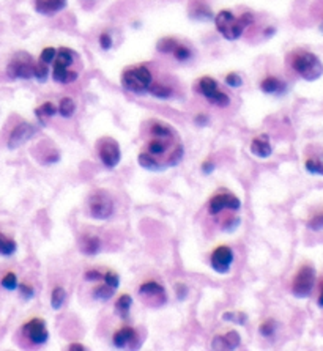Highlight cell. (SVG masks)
<instances>
[{
	"instance_id": "cell-1",
	"label": "cell",
	"mask_w": 323,
	"mask_h": 351,
	"mask_svg": "<svg viewBox=\"0 0 323 351\" xmlns=\"http://www.w3.org/2000/svg\"><path fill=\"white\" fill-rule=\"evenodd\" d=\"M252 21L254 18L251 13H244L236 18L229 10H222V12H219L216 18H214V26H216V30L225 40L233 41V40H238L243 35L244 29L247 26H251Z\"/></svg>"
},
{
	"instance_id": "cell-2",
	"label": "cell",
	"mask_w": 323,
	"mask_h": 351,
	"mask_svg": "<svg viewBox=\"0 0 323 351\" xmlns=\"http://www.w3.org/2000/svg\"><path fill=\"white\" fill-rule=\"evenodd\" d=\"M290 67L306 81H315L323 74V63L315 54L298 51L290 57Z\"/></svg>"
},
{
	"instance_id": "cell-3",
	"label": "cell",
	"mask_w": 323,
	"mask_h": 351,
	"mask_svg": "<svg viewBox=\"0 0 323 351\" xmlns=\"http://www.w3.org/2000/svg\"><path fill=\"white\" fill-rule=\"evenodd\" d=\"M152 84H153V78L147 67H133L125 70L122 74V85L128 92L142 95L148 92Z\"/></svg>"
},
{
	"instance_id": "cell-4",
	"label": "cell",
	"mask_w": 323,
	"mask_h": 351,
	"mask_svg": "<svg viewBox=\"0 0 323 351\" xmlns=\"http://www.w3.org/2000/svg\"><path fill=\"white\" fill-rule=\"evenodd\" d=\"M315 269L312 268L310 265H303L296 274L293 276V282H292V293L293 296L299 299H304L307 296H310L312 290H314V285H315Z\"/></svg>"
},
{
	"instance_id": "cell-5",
	"label": "cell",
	"mask_w": 323,
	"mask_h": 351,
	"mask_svg": "<svg viewBox=\"0 0 323 351\" xmlns=\"http://www.w3.org/2000/svg\"><path fill=\"white\" fill-rule=\"evenodd\" d=\"M35 60L27 52H19L8 63L7 74L12 79H32L35 76Z\"/></svg>"
},
{
	"instance_id": "cell-6",
	"label": "cell",
	"mask_w": 323,
	"mask_h": 351,
	"mask_svg": "<svg viewBox=\"0 0 323 351\" xmlns=\"http://www.w3.org/2000/svg\"><path fill=\"white\" fill-rule=\"evenodd\" d=\"M89 211L93 219L106 221L114 214V200L106 191H95L89 199Z\"/></svg>"
},
{
	"instance_id": "cell-7",
	"label": "cell",
	"mask_w": 323,
	"mask_h": 351,
	"mask_svg": "<svg viewBox=\"0 0 323 351\" xmlns=\"http://www.w3.org/2000/svg\"><path fill=\"white\" fill-rule=\"evenodd\" d=\"M199 92L207 98L210 104L219 106V107H227L230 104V98L227 93L219 90L218 82L205 76L199 81Z\"/></svg>"
},
{
	"instance_id": "cell-8",
	"label": "cell",
	"mask_w": 323,
	"mask_h": 351,
	"mask_svg": "<svg viewBox=\"0 0 323 351\" xmlns=\"http://www.w3.org/2000/svg\"><path fill=\"white\" fill-rule=\"evenodd\" d=\"M98 153H100L101 162L107 169H114L120 164V159H122L120 145H118L114 139H103L100 142Z\"/></svg>"
},
{
	"instance_id": "cell-9",
	"label": "cell",
	"mask_w": 323,
	"mask_h": 351,
	"mask_svg": "<svg viewBox=\"0 0 323 351\" xmlns=\"http://www.w3.org/2000/svg\"><path fill=\"white\" fill-rule=\"evenodd\" d=\"M241 208V202L236 195L233 194H216L213 195L210 199V203H208V211L210 214L216 216L219 214L222 210H232V211H238Z\"/></svg>"
},
{
	"instance_id": "cell-10",
	"label": "cell",
	"mask_w": 323,
	"mask_h": 351,
	"mask_svg": "<svg viewBox=\"0 0 323 351\" xmlns=\"http://www.w3.org/2000/svg\"><path fill=\"white\" fill-rule=\"evenodd\" d=\"M23 331L26 337L35 345H43L49 340V331L46 327L45 320H41V318H34V320L27 321L23 326Z\"/></svg>"
},
{
	"instance_id": "cell-11",
	"label": "cell",
	"mask_w": 323,
	"mask_h": 351,
	"mask_svg": "<svg viewBox=\"0 0 323 351\" xmlns=\"http://www.w3.org/2000/svg\"><path fill=\"white\" fill-rule=\"evenodd\" d=\"M233 250L229 246H219L211 254V268L218 274H227L233 263Z\"/></svg>"
},
{
	"instance_id": "cell-12",
	"label": "cell",
	"mask_w": 323,
	"mask_h": 351,
	"mask_svg": "<svg viewBox=\"0 0 323 351\" xmlns=\"http://www.w3.org/2000/svg\"><path fill=\"white\" fill-rule=\"evenodd\" d=\"M35 134V126L30 125V123H19L13 131L12 134H10V139H8V148H18L21 147L23 144H26V142Z\"/></svg>"
},
{
	"instance_id": "cell-13",
	"label": "cell",
	"mask_w": 323,
	"mask_h": 351,
	"mask_svg": "<svg viewBox=\"0 0 323 351\" xmlns=\"http://www.w3.org/2000/svg\"><path fill=\"white\" fill-rule=\"evenodd\" d=\"M139 294L145 296V298L150 301H156L158 304H164L167 301V294H166L164 287L155 280L142 283L141 287H139Z\"/></svg>"
},
{
	"instance_id": "cell-14",
	"label": "cell",
	"mask_w": 323,
	"mask_h": 351,
	"mask_svg": "<svg viewBox=\"0 0 323 351\" xmlns=\"http://www.w3.org/2000/svg\"><path fill=\"white\" fill-rule=\"evenodd\" d=\"M136 340H137V334H136L134 329L129 327V326H125V327H120L114 334L112 343L117 348H134Z\"/></svg>"
},
{
	"instance_id": "cell-15",
	"label": "cell",
	"mask_w": 323,
	"mask_h": 351,
	"mask_svg": "<svg viewBox=\"0 0 323 351\" xmlns=\"http://www.w3.org/2000/svg\"><path fill=\"white\" fill-rule=\"evenodd\" d=\"M34 7L40 15L52 16L67 7V0H34Z\"/></svg>"
},
{
	"instance_id": "cell-16",
	"label": "cell",
	"mask_w": 323,
	"mask_h": 351,
	"mask_svg": "<svg viewBox=\"0 0 323 351\" xmlns=\"http://www.w3.org/2000/svg\"><path fill=\"white\" fill-rule=\"evenodd\" d=\"M174 137H156V136H152V140L147 144V148L144 150V153H147V155L153 156V158H159L161 155H164V153L167 151L170 142Z\"/></svg>"
},
{
	"instance_id": "cell-17",
	"label": "cell",
	"mask_w": 323,
	"mask_h": 351,
	"mask_svg": "<svg viewBox=\"0 0 323 351\" xmlns=\"http://www.w3.org/2000/svg\"><path fill=\"white\" fill-rule=\"evenodd\" d=\"M251 153L257 158H270L273 153V147L270 144V137L268 136H258L255 139H252L251 142Z\"/></svg>"
},
{
	"instance_id": "cell-18",
	"label": "cell",
	"mask_w": 323,
	"mask_h": 351,
	"mask_svg": "<svg viewBox=\"0 0 323 351\" xmlns=\"http://www.w3.org/2000/svg\"><path fill=\"white\" fill-rule=\"evenodd\" d=\"M240 345V334L236 331H229L225 335H218L213 340L214 349H235Z\"/></svg>"
},
{
	"instance_id": "cell-19",
	"label": "cell",
	"mask_w": 323,
	"mask_h": 351,
	"mask_svg": "<svg viewBox=\"0 0 323 351\" xmlns=\"http://www.w3.org/2000/svg\"><path fill=\"white\" fill-rule=\"evenodd\" d=\"M79 247L81 252L85 255H95L98 254L100 249H101V239L95 235H82L79 239Z\"/></svg>"
},
{
	"instance_id": "cell-20",
	"label": "cell",
	"mask_w": 323,
	"mask_h": 351,
	"mask_svg": "<svg viewBox=\"0 0 323 351\" xmlns=\"http://www.w3.org/2000/svg\"><path fill=\"white\" fill-rule=\"evenodd\" d=\"M78 71H71L67 67H60V65H54L52 70V78L59 84H71L74 81H78Z\"/></svg>"
},
{
	"instance_id": "cell-21",
	"label": "cell",
	"mask_w": 323,
	"mask_h": 351,
	"mask_svg": "<svg viewBox=\"0 0 323 351\" xmlns=\"http://www.w3.org/2000/svg\"><path fill=\"white\" fill-rule=\"evenodd\" d=\"M260 90L268 95H277L285 90V84L281 79L274 78V76H268L260 82Z\"/></svg>"
},
{
	"instance_id": "cell-22",
	"label": "cell",
	"mask_w": 323,
	"mask_h": 351,
	"mask_svg": "<svg viewBox=\"0 0 323 351\" xmlns=\"http://www.w3.org/2000/svg\"><path fill=\"white\" fill-rule=\"evenodd\" d=\"M35 114H37L40 125L45 126L48 123V120L57 114V107H56V104H52V103H45V104H41L40 107L35 109Z\"/></svg>"
},
{
	"instance_id": "cell-23",
	"label": "cell",
	"mask_w": 323,
	"mask_h": 351,
	"mask_svg": "<svg viewBox=\"0 0 323 351\" xmlns=\"http://www.w3.org/2000/svg\"><path fill=\"white\" fill-rule=\"evenodd\" d=\"M304 169L310 175H318L323 177V156H312L304 161Z\"/></svg>"
},
{
	"instance_id": "cell-24",
	"label": "cell",
	"mask_w": 323,
	"mask_h": 351,
	"mask_svg": "<svg viewBox=\"0 0 323 351\" xmlns=\"http://www.w3.org/2000/svg\"><path fill=\"white\" fill-rule=\"evenodd\" d=\"M139 164H141V166H142L144 169L152 170V172H159V170L164 169L163 166H161V162H159L156 158L147 155V153H144V151L141 153V155H139Z\"/></svg>"
},
{
	"instance_id": "cell-25",
	"label": "cell",
	"mask_w": 323,
	"mask_h": 351,
	"mask_svg": "<svg viewBox=\"0 0 323 351\" xmlns=\"http://www.w3.org/2000/svg\"><path fill=\"white\" fill-rule=\"evenodd\" d=\"M16 249H18V244L12 238H8L7 235L0 233V255L10 257V255L15 254Z\"/></svg>"
},
{
	"instance_id": "cell-26",
	"label": "cell",
	"mask_w": 323,
	"mask_h": 351,
	"mask_svg": "<svg viewBox=\"0 0 323 351\" xmlns=\"http://www.w3.org/2000/svg\"><path fill=\"white\" fill-rule=\"evenodd\" d=\"M133 305V298L129 294H122L115 302V312L120 316H128L129 309Z\"/></svg>"
},
{
	"instance_id": "cell-27",
	"label": "cell",
	"mask_w": 323,
	"mask_h": 351,
	"mask_svg": "<svg viewBox=\"0 0 323 351\" xmlns=\"http://www.w3.org/2000/svg\"><path fill=\"white\" fill-rule=\"evenodd\" d=\"M57 111L60 112L62 117L70 118V117H73L74 111H76V103H74L73 98H62Z\"/></svg>"
},
{
	"instance_id": "cell-28",
	"label": "cell",
	"mask_w": 323,
	"mask_h": 351,
	"mask_svg": "<svg viewBox=\"0 0 323 351\" xmlns=\"http://www.w3.org/2000/svg\"><path fill=\"white\" fill-rule=\"evenodd\" d=\"M148 92L155 98H158V100H167V98L172 96V89L167 85H163V84H152Z\"/></svg>"
},
{
	"instance_id": "cell-29",
	"label": "cell",
	"mask_w": 323,
	"mask_h": 351,
	"mask_svg": "<svg viewBox=\"0 0 323 351\" xmlns=\"http://www.w3.org/2000/svg\"><path fill=\"white\" fill-rule=\"evenodd\" d=\"M65 299H67V291H65L62 287H56L52 290L51 294V305L54 310H59L60 307L65 304Z\"/></svg>"
},
{
	"instance_id": "cell-30",
	"label": "cell",
	"mask_w": 323,
	"mask_h": 351,
	"mask_svg": "<svg viewBox=\"0 0 323 351\" xmlns=\"http://www.w3.org/2000/svg\"><path fill=\"white\" fill-rule=\"evenodd\" d=\"M114 293H115L114 288H111L109 285L103 283V285H100V287L93 288V298L98 299V301H109L114 296Z\"/></svg>"
},
{
	"instance_id": "cell-31",
	"label": "cell",
	"mask_w": 323,
	"mask_h": 351,
	"mask_svg": "<svg viewBox=\"0 0 323 351\" xmlns=\"http://www.w3.org/2000/svg\"><path fill=\"white\" fill-rule=\"evenodd\" d=\"M172 56H174L178 62H188L192 56V52L189 48H186L185 45H181V43L178 41L177 46L174 48V51H172Z\"/></svg>"
},
{
	"instance_id": "cell-32",
	"label": "cell",
	"mask_w": 323,
	"mask_h": 351,
	"mask_svg": "<svg viewBox=\"0 0 323 351\" xmlns=\"http://www.w3.org/2000/svg\"><path fill=\"white\" fill-rule=\"evenodd\" d=\"M48 76H49V65L43 63V62H37L35 63V76L34 78L40 82H46L48 81Z\"/></svg>"
},
{
	"instance_id": "cell-33",
	"label": "cell",
	"mask_w": 323,
	"mask_h": 351,
	"mask_svg": "<svg viewBox=\"0 0 323 351\" xmlns=\"http://www.w3.org/2000/svg\"><path fill=\"white\" fill-rule=\"evenodd\" d=\"M177 40L175 38H163V40H159L158 41V51L159 52H164V54H172V51H174V48L177 46Z\"/></svg>"
},
{
	"instance_id": "cell-34",
	"label": "cell",
	"mask_w": 323,
	"mask_h": 351,
	"mask_svg": "<svg viewBox=\"0 0 323 351\" xmlns=\"http://www.w3.org/2000/svg\"><path fill=\"white\" fill-rule=\"evenodd\" d=\"M258 332H260L263 337H266V338H270V337H273L274 335V332H276V321L274 320H266V321H263L262 324H260V327H258Z\"/></svg>"
},
{
	"instance_id": "cell-35",
	"label": "cell",
	"mask_w": 323,
	"mask_h": 351,
	"mask_svg": "<svg viewBox=\"0 0 323 351\" xmlns=\"http://www.w3.org/2000/svg\"><path fill=\"white\" fill-rule=\"evenodd\" d=\"M2 287L5 290H16L18 288V277L15 272H7L5 276L2 277Z\"/></svg>"
},
{
	"instance_id": "cell-36",
	"label": "cell",
	"mask_w": 323,
	"mask_h": 351,
	"mask_svg": "<svg viewBox=\"0 0 323 351\" xmlns=\"http://www.w3.org/2000/svg\"><path fill=\"white\" fill-rule=\"evenodd\" d=\"M222 320L232 321V323H236V324H244L246 315H244V313H240V312H225V313L222 315Z\"/></svg>"
},
{
	"instance_id": "cell-37",
	"label": "cell",
	"mask_w": 323,
	"mask_h": 351,
	"mask_svg": "<svg viewBox=\"0 0 323 351\" xmlns=\"http://www.w3.org/2000/svg\"><path fill=\"white\" fill-rule=\"evenodd\" d=\"M103 279H104V283L109 285V287L114 288V290H117L118 287H120V277H118L114 271H107L103 276Z\"/></svg>"
},
{
	"instance_id": "cell-38",
	"label": "cell",
	"mask_w": 323,
	"mask_h": 351,
	"mask_svg": "<svg viewBox=\"0 0 323 351\" xmlns=\"http://www.w3.org/2000/svg\"><path fill=\"white\" fill-rule=\"evenodd\" d=\"M56 54H57V49H54V48H46V49H43L41 52V56H40V62L43 63H52L54 59H56Z\"/></svg>"
},
{
	"instance_id": "cell-39",
	"label": "cell",
	"mask_w": 323,
	"mask_h": 351,
	"mask_svg": "<svg viewBox=\"0 0 323 351\" xmlns=\"http://www.w3.org/2000/svg\"><path fill=\"white\" fill-rule=\"evenodd\" d=\"M307 227L310 230H321L323 228V211L315 214V216H312L307 222Z\"/></svg>"
},
{
	"instance_id": "cell-40",
	"label": "cell",
	"mask_w": 323,
	"mask_h": 351,
	"mask_svg": "<svg viewBox=\"0 0 323 351\" xmlns=\"http://www.w3.org/2000/svg\"><path fill=\"white\" fill-rule=\"evenodd\" d=\"M19 287V291H21V296H23L24 299H32L35 296V290L32 285H27V283H23V285H18Z\"/></svg>"
},
{
	"instance_id": "cell-41",
	"label": "cell",
	"mask_w": 323,
	"mask_h": 351,
	"mask_svg": "<svg viewBox=\"0 0 323 351\" xmlns=\"http://www.w3.org/2000/svg\"><path fill=\"white\" fill-rule=\"evenodd\" d=\"M225 84H227L229 87H232V89H238V87H241L243 81L238 74H235V73H230L227 74V78H225Z\"/></svg>"
},
{
	"instance_id": "cell-42",
	"label": "cell",
	"mask_w": 323,
	"mask_h": 351,
	"mask_svg": "<svg viewBox=\"0 0 323 351\" xmlns=\"http://www.w3.org/2000/svg\"><path fill=\"white\" fill-rule=\"evenodd\" d=\"M98 41H100L101 49H104V51H109L112 48V37H111V34H107V32H103L98 38Z\"/></svg>"
},
{
	"instance_id": "cell-43",
	"label": "cell",
	"mask_w": 323,
	"mask_h": 351,
	"mask_svg": "<svg viewBox=\"0 0 323 351\" xmlns=\"http://www.w3.org/2000/svg\"><path fill=\"white\" fill-rule=\"evenodd\" d=\"M84 277H85V280H98V279L103 277V274L98 269H90V271L85 272Z\"/></svg>"
},
{
	"instance_id": "cell-44",
	"label": "cell",
	"mask_w": 323,
	"mask_h": 351,
	"mask_svg": "<svg viewBox=\"0 0 323 351\" xmlns=\"http://www.w3.org/2000/svg\"><path fill=\"white\" fill-rule=\"evenodd\" d=\"M238 224H240V219L238 217H232V219H229L227 222H225V230H233V228H236L238 227Z\"/></svg>"
},
{
	"instance_id": "cell-45",
	"label": "cell",
	"mask_w": 323,
	"mask_h": 351,
	"mask_svg": "<svg viewBox=\"0 0 323 351\" xmlns=\"http://www.w3.org/2000/svg\"><path fill=\"white\" fill-rule=\"evenodd\" d=\"M186 293H188L186 285L178 283V285H177V294H178V299H185V298H186Z\"/></svg>"
},
{
	"instance_id": "cell-46",
	"label": "cell",
	"mask_w": 323,
	"mask_h": 351,
	"mask_svg": "<svg viewBox=\"0 0 323 351\" xmlns=\"http://www.w3.org/2000/svg\"><path fill=\"white\" fill-rule=\"evenodd\" d=\"M213 170H214V164H213V162L205 161V162L202 164V172H203V173H207V175H208V173H211Z\"/></svg>"
},
{
	"instance_id": "cell-47",
	"label": "cell",
	"mask_w": 323,
	"mask_h": 351,
	"mask_svg": "<svg viewBox=\"0 0 323 351\" xmlns=\"http://www.w3.org/2000/svg\"><path fill=\"white\" fill-rule=\"evenodd\" d=\"M317 305L323 309V279L318 283V298H317Z\"/></svg>"
},
{
	"instance_id": "cell-48",
	"label": "cell",
	"mask_w": 323,
	"mask_h": 351,
	"mask_svg": "<svg viewBox=\"0 0 323 351\" xmlns=\"http://www.w3.org/2000/svg\"><path fill=\"white\" fill-rule=\"evenodd\" d=\"M194 122H196L199 126H205L207 122H208V118H207L205 115H197L196 118H194Z\"/></svg>"
},
{
	"instance_id": "cell-49",
	"label": "cell",
	"mask_w": 323,
	"mask_h": 351,
	"mask_svg": "<svg viewBox=\"0 0 323 351\" xmlns=\"http://www.w3.org/2000/svg\"><path fill=\"white\" fill-rule=\"evenodd\" d=\"M68 349H79V351H84V349H85V346H84V345H81V343H71V345L68 346Z\"/></svg>"
}]
</instances>
